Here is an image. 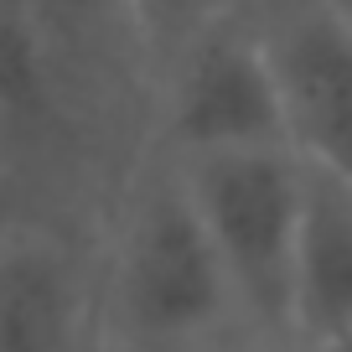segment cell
Listing matches in <instances>:
<instances>
[{"label": "cell", "instance_id": "obj_5", "mask_svg": "<svg viewBox=\"0 0 352 352\" xmlns=\"http://www.w3.org/2000/svg\"><path fill=\"white\" fill-rule=\"evenodd\" d=\"M0 352H109L99 228L32 218L0 243Z\"/></svg>", "mask_w": 352, "mask_h": 352}, {"label": "cell", "instance_id": "obj_11", "mask_svg": "<svg viewBox=\"0 0 352 352\" xmlns=\"http://www.w3.org/2000/svg\"><path fill=\"white\" fill-rule=\"evenodd\" d=\"M331 6H337V11L347 16V21H352V0H331Z\"/></svg>", "mask_w": 352, "mask_h": 352}, {"label": "cell", "instance_id": "obj_8", "mask_svg": "<svg viewBox=\"0 0 352 352\" xmlns=\"http://www.w3.org/2000/svg\"><path fill=\"white\" fill-rule=\"evenodd\" d=\"M187 352H306L296 337H280V331H259V327H239V331H223V337L202 342V347Z\"/></svg>", "mask_w": 352, "mask_h": 352}, {"label": "cell", "instance_id": "obj_7", "mask_svg": "<svg viewBox=\"0 0 352 352\" xmlns=\"http://www.w3.org/2000/svg\"><path fill=\"white\" fill-rule=\"evenodd\" d=\"M249 6L254 0H120L151 78H161V67H171L208 32H218L228 21H243Z\"/></svg>", "mask_w": 352, "mask_h": 352}, {"label": "cell", "instance_id": "obj_1", "mask_svg": "<svg viewBox=\"0 0 352 352\" xmlns=\"http://www.w3.org/2000/svg\"><path fill=\"white\" fill-rule=\"evenodd\" d=\"M104 342L109 352H187L254 327L208 239L182 166L145 151L99 228Z\"/></svg>", "mask_w": 352, "mask_h": 352}, {"label": "cell", "instance_id": "obj_4", "mask_svg": "<svg viewBox=\"0 0 352 352\" xmlns=\"http://www.w3.org/2000/svg\"><path fill=\"white\" fill-rule=\"evenodd\" d=\"M249 21L275 67L290 151L352 182V21L331 0H254Z\"/></svg>", "mask_w": 352, "mask_h": 352}, {"label": "cell", "instance_id": "obj_10", "mask_svg": "<svg viewBox=\"0 0 352 352\" xmlns=\"http://www.w3.org/2000/svg\"><path fill=\"white\" fill-rule=\"evenodd\" d=\"M316 352H352V331H342L337 342H327V347H316Z\"/></svg>", "mask_w": 352, "mask_h": 352}, {"label": "cell", "instance_id": "obj_3", "mask_svg": "<svg viewBox=\"0 0 352 352\" xmlns=\"http://www.w3.org/2000/svg\"><path fill=\"white\" fill-rule=\"evenodd\" d=\"M290 145L275 67L254 21H228L161 67L151 99V151L171 161Z\"/></svg>", "mask_w": 352, "mask_h": 352}, {"label": "cell", "instance_id": "obj_9", "mask_svg": "<svg viewBox=\"0 0 352 352\" xmlns=\"http://www.w3.org/2000/svg\"><path fill=\"white\" fill-rule=\"evenodd\" d=\"M32 218H42V208H36V202L16 187L11 176H0V243L11 239L21 223H32Z\"/></svg>", "mask_w": 352, "mask_h": 352}, {"label": "cell", "instance_id": "obj_6", "mask_svg": "<svg viewBox=\"0 0 352 352\" xmlns=\"http://www.w3.org/2000/svg\"><path fill=\"white\" fill-rule=\"evenodd\" d=\"M352 331V182L306 161V208L290 275V337L306 352Z\"/></svg>", "mask_w": 352, "mask_h": 352}, {"label": "cell", "instance_id": "obj_2", "mask_svg": "<svg viewBox=\"0 0 352 352\" xmlns=\"http://www.w3.org/2000/svg\"><path fill=\"white\" fill-rule=\"evenodd\" d=\"M182 166L208 239L259 331L290 337V275L306 208V161L290 145L192 155Z\"/></svg>", "mask_w": 352, "mask_h": 352}]
</instances>
